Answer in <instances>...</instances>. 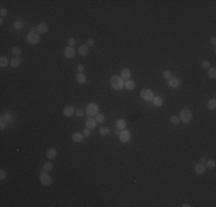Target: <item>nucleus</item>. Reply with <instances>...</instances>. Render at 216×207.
Returning <instances> with one entry per match:
<instances>
[{"instance_id":"1","label":"nucleus","mask_w":216,"mask_h":207,"mask_svg":"<svg viewBox=\"0 0 216 207\" xmlns=\"http://www.w3.org/2000/svg\"><path fill=\"white\" fill-rule=\"evenodd\" d=\"M109 84L112 85V87H113V89H115V90H122L124 87L123 79H122L120 76H117V75H113L112 77H110Z\"/></svg>"},{"instance_id":"2","label":"nucleus","mask_w":216,"mask_h":207,"mask_svg":"<svg viewBox=\"0 0 216 207\" xmlns=\"http://www.w3.org/2000/svg\"><path fill=\"white\" fill-rule=\"evenodd\" d=\"M192 118V112L187 108H184L181 110V114H179V120H182L183 123H189Z\"/></svg>"},{"instance_id":"3","label":"nucleus","mask_w":216,"mask_h":207,"mask_svg":"<svg viewBox=\"0 0 216 207\" xmlns=\"http://www.w3.org/2000/svg\"><path fill=\"white\" fill-rule=\"evenodd\" d=\"M39 35L37 34V32H31L30 31L29 34L27 36V41L30 44V45H35V44H37L38 41H39Z\"/></svg>"},{"instance_id":"4","label":"nucleus","mask_w":216,"mask_h":207,"mask_svg":"<svg viewBox=\"0 0 216 207\" xmlns=\"http://www.w3.org/2000/svg\"><path fill=\"white\" fill-rule=\"evenodd\" d=\"M39 177H40V183L43 184L44 186H48V185H51V184H52V178H51V176H49L46 172L41 173Z\"/></svg>"},{"instance_id":"5","label":"nucleus","mask_w":216,"mask_h":207,"mask_svg":"<svg viewBox=\"0 0 216 207\" xmlns=\"http://www.w3.org/2000/svg\"><path fill=\"white\" fill-rule=\"evenodd\" d=\"M140 97H142L143 99H145V100H153L154 99V92L152 90L149 89H144L142 90V92H140Z\"/></svg>"},{"instance_id":"6","label":"nucleus","mask_w":216,"mask_h":207,"mask_svg":"<svg viewBox=\"0 0 216 207\" xmlns=\"http://www.w3.org/2000/svg\"><path fill=\"white\" fill-rule=\"evenodd\" d=\"M98 109L99 108L96 104H88L86 106V108H85V113L87 115H90V116H92V115H96L98 113Z\"/></svg>"},{"instance_id":"7","label":"nucleus","mask_w":216,"mask_h":207,"mask_svg":"<svg viewBox=\"0 0 216 207\" xmlns=\"http://www.w3.org/2000/svg\"><path fill=\"white\" fill-rule=\"evenodd\" d=\"M120 140L122 143H128L130 140V137H131V135H130V132L128 130H125V129H123V131L120 132Z\"/></svg>"},{"instance_id":"8","label":"nucleus","mask_w":216,"mask_h":207,"mask_svg":"<svg viewBox=\"0 0 216 207\" xmlns=\"http://www.w3.org/2000/svg\"><path fill=\"white\" fill-rule=\"evenodd\" d=\"M179 84H181V79H179V78H176V77H171V78L169 79V86L173 87V89H176V87H178Z\"/></svg>"},{"instance_id":"9","label":"nucleus","mask_w":216,"mask_h":207,"mask_svg":"<svg viewBox=\"0 0 216 207\" xmlns=\"http://www.w3.org/2000/svg\"><path fill=\"white\" fill-rule=\"evenodd\" d=\"M75 114V108L73 106H67L65 109H63V115L66 117H70Z\"/></svg>"},{"instance_id":"10","label":"nucleus","mask_w":216,"mask_h":207,"mask_svg":"<svg viewBox=\"0 0 216 207\" xmlns=\"http://www.w3.org/2000/svg\"><path fill=\"white\" fill-rule=\"evenodd\" d=\"M65 57L67 58V59L74 58L75 57V49L73 47H70V46H68V47L65 49Z\"/></svg>"},{"instance_id":"11","label":"nucleus","mask_w":216,"mask_h":207,"mask_svg":"<svg viewBox=\"0 0 216 207\" xmlns=\"http://www.w3.org/2000/svg\"><path fill=\"white\" fill-rule=\"evenodd\" d=\"M131 77V71L129 70V69H123V70L121 71V78L122 79H125V81H128V79Z\"/></svg>"},{"instance_id":"12","label":"nucleus","mask_w":216,"mask_h":207,"mask_svg":"<svg viewBox=\"0 0 216 207\" xmlns=\"http://www.w3.org/2000/svg\"><path fill=\"white\" fill-rule=\"evenodd\" d=\"M36 30H37L39 34H46V32L48 31V27H47V24H45V23H40Z\"/></svg>"},{"instance_id":"13","label":"nucleus","mask_w":216,"mask_h":207,"mask_svg":"<svg viewBox=\"0 0 216 207\" xmlns=\"http://www.w3.org/2000/svg\"><path fill=\"white\" fill-rule=\"evenodd\" d=\"M194 170H195L196 174H199V175H200V174H204L205 170H206V166H205L204 164H198L194 167Z\"/></svg>"},{"instance_id":"14","label":"nucleus","mask_w":216,"mask_h":207,"mask_svg":"<svg viewBox=\"0 0 216 207\" xmlns=\"http://www.w3.org/2000/svg\"><path fill=\"white\" fill-rule=\"evenodd\" d=\"M76 81L77 83H79V84H84L85 82H86V77L83 73H78L76 76Z\"/></svg>"},{"instance_id":"15","label":"nucleus","mask_w":216,"mask_h":207,"mask_svg":"<svg viewBox=\"0 0 216 207\" xmlns=\"http://www.w3.org/2000/svg\"><path fill=\"white\" fill-rule=\"evenodd\" d=\"M153 104H154V106H156V107H160V106H162L163 105V98L162 97H154V99H153Z\"/></svg>"},{"instance_id":"16","label":"nucleus","mask_w":216,"mask_h":207,"mask_svg":"<svg viewBox=\"0 0 216 207\" xmlns=\"http://www.w3.org/2000/svg\"><path fill=\"white\" fill-rule=\"evenodd\" d=\"M135 82L134 81H130V79H128V81H125V83H124V87H125L126 90H129V91H131V90H134L135 89Z\"/></svg>"},{"instance_id":"17","label":"nucleus","mask_w":216,"mask_h":207,"mask_svg":"<svg viewBox=\"0 0 216 207\" xmlns=\"http://www.w3.org/2000/svg\"><path fill=\"white\" fill-rule=\"evenodd\" d=\"M96 126H97V122H96L94 120H92V118H88V120L86 121V128H87V129H90V130L94 129V128H96Z\"/></svg>"},{"instance_id":"18","label":"nucleus","mask_w":216,"mask_h":207,"mask_svg":"<svg viewBox=\"0 0 216 207\" xmlns=\"http://www.w3.org/2000/svg\"><path fill=\"white\" fill-rule=\"evenodd\" d=\"M73 140L75 143H81L83 140V135L79 134V132H76V134L73 135Z\"/></svg>"},{"instance_id":"19","label":"nucleus","mask_w":216,"mask_h":207,"mask_svg":"<svg viewBox=\"0 0 216 207\" xmlns=\"http://www.w3.org/2000/svg\"><path fill=\"white\" fill-rule=\"evenodd\" d=\"M46 155H47L48 159H54L56 156V150L55 148H49L47 151V153H46Z\"/></svg>"},{"instance_id":"20","label":"nucleus","mask_w":216,"mask_h":207,"mask_svg":"<svg viewBox=\"0 0 216 207\" xmlns=\"http://www.w3.org/2000/svg\"><path fill=\"white\" fill-rule=\"evenodd\" d=\"M88 53V46L87 45H82L81 47H79V54L83 55V57H85V55H87Z\"/></svg>"},{"instance_id":"21","label":"nucleus","mask_w":216,"mask_h":207,"mask_svg":"<svg viewBox=\"0 0 216 207\" xmlns=\"http://www.w3.org/2000/svg\"><path fill=\"white\" fill-rule=\"evenodd\" d=\"M20 63H21V60H20V58H17V57H15L14 59L10 61V66H12L13 68H17L18 66H20Z\"/></svg>"},{"instance_id":"22","label":"nucleus","mask_w":216,"mask_h":207,"mask_svg":"<svg viewBox=\"0 0 216 207\" xmlns=\"http://www.w3.org/2000/svg\"><path fill=\"white\" fill-rule=\"evenodd\" d=\"M116 126H117L118 129L123 130V129H125V127H126V122L124 120H122V118H120V120H117V122H116Z\"/></svg>"},{"instance_id":"23","label":"nucleus","mask_w":216,"mask_h":207,"mask_svg":"<svg viewBox=\"0 0 216 207\" xmlns=\"http://www.w3.org/2000/svg\"><path fill=\"white\" fill-rule=\"evenodd\" d=\"M8 63H9V61H8V59H7L6 57H4V55H2V57L0 58V67H1V68L7 67V66H8Z\"/></svg>"},{"instance_id":"24","label":"nucleus","mask_w":216,"mask_h":207,"mask_svg":"<svg viewBox=\"0 0 216 207\" xmlns=\"http://www.w3.org/2000/svg\"><path fill=\"white\" fill-rule=\"evenodd\" d=\"M43 169H44V172H46V173L51 172V170L53 169V165H52L51 162H45L43 166Z\"/></svg>"},{"instance_id":"25","label":"nucleus","mask_w":216,"mask_h":207,"mask_svg":"<svg viewBox=\"0 0 216 207\" xmlns=\"http://www.w3.org/2000/svg\"><path fill=\"white\" fill-rule=\"evenodd\" d=\"M207 108H208L209 110H215L216 108V100L215 99H212V100L208 103V105H207Z\"/></svg>"},{"instance_id":"26","label":"nucleus","mask_w":216,"mask_h":207,"mask_svg":"<svg viewBox=\"0 0 216 207\" xmlns=\"http://www.w3.org/2000/svg\"><path fill=\"white\" fill-rule=\"evenodd\" d=\"M99 134H100L101 136H108V135L110 134V131L108 128H100L99 129Z\"/></svg>"},{"instance_id":"27","label":"nucleus","mask_w":216,"mask_h":207,"mask_svg":"<svg viewBox=\"0 0 216 207\" xmlns=\"http://www.w3.org/2000/svg\"><path fill=\"white\" fill-rule=\"evenodd\" d=\"M206 166L209 168V169H214V168L216 167L215 160H208V161H207V164H206Z\"/></svg>"},{"instance_id":"28","label":"nucleus","mask_w":216,"mask_h":207,"mask_svg":"<svg viewBox=\"0 0 216 207\" xmlns=\"http://www.w3.org/2000/svg\"><path fill=\"white\" fill-rule=\"evenodd\" d=\"M13 27H14L15 30H20V29H22V27H23V23H22L21 21H15L14 24H13Z\"/></svg>"},{"instance_id":"29","label":"nucleus","mask_w":216,"mask_h":207,"mask_svg":"<svg viewBox=\"0 0 216 207\" xmlns=\"http://www.w3.org/2000/svg\"><path fill=\"white\" fill-rule=\"evenodd\" d=\"M208 76L210 78H215L216 77V69L215 68H209L208 69Z\"/></svg>"},{"instance_id":"30","label":"nucleus","mask_w":216,"mask_h":207,"mask_svg":"<svg viewBox=\"0 0 216 207\" xmlns=\"http://www.w3.org/2000/svg\"><path fill=\"white\" fill-rule=\"evenodd\" d=\"M171 77H173V74H171V71L170 70H164L163 71V78H166V79H170Z\"/></svg>"},{"instance_id":"31","label":"nucleus","mask_w":216,"mask_h":207,"mask_svg":"<svg viewBox=\"0 0 216 207\" xmlns=\"http://www.w3.org/2000/svg\"><path fill=\"white\" fill-rule=\"evenodd\" d=\"M12 53L15 55V57H17V58H18V57L21 55V49L18 48L17 46H15V47H13V49H12Z\"/></svg>"},{"instance_id":"32","label":"nucleus","mask_w":216,"mask_h":207,"mask_svg":"<svg viewBox=\"0 0 216 207\" xmlns=\"http://www.w3.org/2000/svg\"><path fill=\"white\" fill-rule=\"evenodd\" d=\"M170 121H171V123H173V124H178L181 120H179V116H177V115H173L171 118H170Z\"/></svg>"},{"instance_id":"33","label":"nucleus","mask_w":216,"mask_h":207,"mask_svg":"<svg viewBox=\"0 0 216 207\" xmlns=\"http://www.w3.org/2000/svg\"><path fill=\"white\" fill-rule=\"evenodd\" d=\"M105 120V116L102 114H97L96 116V122H99V123H102Z\"/></svg>"},{"instance_id":"34","label":"nucleus","mask_w":216,"mask_h":207,"mask_svg":"<svg viewBox=\"0 0 216 207\" xmlns=\"http://www.w3.org/2000/svg\"><path fill=\"white\" fill-rule=\"evenodd\" d=\"M6 124H7V120L5 118V116H1V126H0V129L4 130V129L6 128Z\"/></svg>"},{"instance_id":"35","label":"nucleus","mask_w":216,"mask_h":207,"mask_svg":"<svg viewBox=\"0 0 216 207\" xmlns=\"http://www.w3.org/2000/svg\"><path fill=\"white\" fill-rule=\"evenodd\" d=\"M75 44H76V40H75V38H73V37L69 38V39H68V45L70 46V47H73Z\"/></svg>"},{"instance_id":"36","label":"nucleus","mask_w":216,"mask_h":207,"mask_svg":"<svg viewBox=\"0 0 216 207\" xmlns=\"http://www.w3.org/2000/svg\"><path fill=\"white\" fill-rule=\"evenodd\" d=\"M202 68H205V69H209V67H210V63H209V61H202Z\"/></svg>"},{"instance_id":"37","label":"nucleus","mask_w":216,"mask_h":207,"mask_svg":"<svg viewBox=\"0 0 216 207\" xmlns=\"http://www.w3.org/2000/svg\"><path fill=\"white\" fill-rule=\"evenodd\" d=\"M90 134H91V131H90V129H84L83 130V136H85V137H88L90 136Z\"/></svg>"},{"instance_id":"38","label":"nucleus","mask_w":216,"mask_h":207,"mask_svg":"<svg viewBox=\"0 0 216 207\" xmlns=\"http://www.w3.org/2000/svg\"><path fill=\"white\" fill-rule=\"evenodd\" d=\"M7 13H8V10L6 9V8H1V9H0V14H1V16H6Z\"/></svg>"},{"instance_id":"39","label":"nucleus","mask_w":216,"mask_h":207,"mask_svg":"<svg viewBox=\"0 0 216 207\" xmlns=\"http://www.w3.org/2000/svg\"><path fill=\"white\" fill-rule=\"evenodd\" d=\"M75 114L77 115V116H83V114H84V113H83V110L82 109H77V110H75Z\"/></svg>"},{"instance_id":"40","label":"nucleus","mask_w":216,"mask_h":207,"mask_svg":"<svg viewBox=\"0 0 216 207\" xmlns=\"http://www.w3.org/2000/svg\"><path fill=\"white\" fill-rule=\"evenodd\" d=\"M6 177V173H5V170H1L0 172V179H4Z\"/></svg>"},{"instance_id":"41","label":"nucleus","mask_w":216,"mask_h":207,"mask_svg":"<svg viewBox=\"0 0 216 207\" xmlns=\"http://www.w3.org/2000/svg\"><path fill=\"white\" fill-rule=\"evenodd\" d=\"M77 69H78L79 73H82L83 69H84V66H83V65H78V66H77Z\"/></svg>"},{"instance_id":"42","label":"nucleus","mask_w":216,"mask_h":207,"mask_svg":"<svg viewBox=\"0 0 216 207\" xmlns=\"http://www.w3.org/2000/svg\"><path fill=\"white\" fill-rule=\"evenodd\" d=\"M210 43H212L213 45H215V44H216V38H215V37H212V38H210Z\"/></svg>"},{"instance_id":"43","label":"nucleus","mask_w":216,"mask_h":207,"mask_svg":"<svg viewBox=\"0 0 216 207\" xmlns=\"http://www.w3.org/2000/svg\"><path fill=\"white\" fill-rule=\"evenodd\" d=\"M93 44H94V40H93V39H88V41H87V45L92 46Z\"/></svg>"},{"instance_id":"44","label":"nucleus","mask_w":216,"mask_h":207,"mask_svg":"<svg viewBox=\"0 0 216 207\" xmlns=\"http://www.w3.org/2000/svg\"><path fill=\"white\" fill-rule=\"evenodd\" d=\"M205 162H206V159L202 158V159H201V164H205Z\"/></svg>"}]
</instances>
